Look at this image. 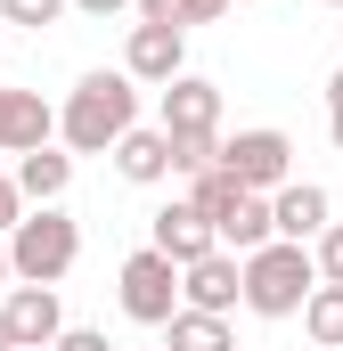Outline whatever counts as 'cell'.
Wrapping results in <instances>:
<instances>
[{"label":"cell","mask_w":343,"mask_h":351,"mask_svg":"<svg viewBox=\"0 0 343 351\" xmlns=\"http://www.w3.org/2000/svg\"><path fill=\"white\" fill-rule=\"evenodd\" d=\"M327 221H335V196H327L319 180H286V188H270V237H286V245H311Z\"/></svg>","instance_id":"6"},{"label":"cell","mask_w":343,"mask_h":351,"mask_svg":"<svg viewBox=\"0 0 343 351\" xmlns=\"http://www.w3.org/2000/svg\"><path fill=\"white\" fill-rule=\"evenodd\" d=\"M164 351H237V335H229V319H213V311H172L164 319Z\"/></svg>","instance_id":"16"},{"label":"cell","mask_w":343,"mask_h":351,"mask_svg":"<svg viewBox=\"0 0 343 351\" xmlns=\"http://www.w3.org/2000/svg\"><path fill=\"white\" fill-rule=\"evenodd\" d=\"M0 286H8V245H0Z\"/></svg>","instance_id":"29"},{"label":"cell","mask_w":343,"mask_h":351,"mask_svg":"<svg viewBox=\"0 0 343 351\" xmlns=\"http://www.w3.org/2000/svg\"><path fill=\"white\" fill-rule=\"evenodd\" d=\"M221 172L237 180L246 196H270V188H286V180H294V139H286V131H270V123H254V131L221 139Z\"/></svg>","instance_id":"4"},{"label":"cell","mask_w":343,"mask_h":351,"mask_svg":"<svg viewBox=\"0 0 343 351\" xmlns=\"http://www.w3.org/2000/svg\"><path fill=\"white\" fill-rule=\"evenodd\" d=\"M0 245H8V278H16V286H58L66 269L82 262V221H66L58 204H41V213H25Z\"/></svg>","instance_id":"3"},{"label":"cell","mask_w":343,"mask_h":351,"mask_svg":"<svg viewBox=\"0 0 343 351\" xmlns=\"http://www.w3.org/2000/svg\"><path fill=\"white\" fill-rule=\"evenodd\" d=\"M319 8H343V0H319Z\"/></svg>","instance_id":"30"},{"label":"cell","mask_w":343,"mask_h":351,"mask_svg":"<svg viewBox=\"0 0 343 351\" xmlns=\"http://www.w3.org/2000/svg\"><path fill=\"white\" fill-rule=\"evenodd\" d=\"M237 196H246V188H237V180L221 172V164H213V172H196V180H188V204H196V213H204L213 229H221V213H229Z\"/></svg>","instance_id":"19"},{"label":"cell","mask_w":343,"mask_h":351,"mask_svg":"<svg viewBox=\"0 0 343 351\" xmlns=\"http://www.w3.org/2000/svg\"><path fill=\"white\" fill-rule=\"evenodd\" d=\"M237 286H246V311H254V319H294V311H303V294L319 286L311 245L270 237V245H254V254H237Z\"/></svg>","instance_id":"2"},{"label":"cell","mask_w":343,"mask_h":351,"mask_svg":"<svg viewBox=\"0 0 343 351\" xmlns=\"http://www.w3.org/2000/svg\"><path fill=\"white\" fill-rule=\"evenodd\" d=\"M164 139H172V172L180 180H196V172L221 164V131H164Z\"/></svg>","instance_id":"18"},{"label":"cell","mask_w":343,"mask_h":351,"mask_svg":"<svg viewBox=\"0 0 343 351\" xmlns=\"http://www.w3.org/2000/svg\"><path fill=\"white\" fill-rule=\"evenodd\" d=\"M156 131H221V90L204 74H172L164 82V123Z\"/></svg>","instance_id":"12"},{"label":"cell","mask_w":343,"mask_h":351,"mask_svg":"<svg viewBox=\"0 0 343 351\" xmlns=\"http://www.w3.org/2000/svg\"><path fill=\"white\" fill-rule=\"evenodd\" d=\"M66 8H82V16H98V25H106V16H123L131 0H66Z\"/></svg>","instance_id":"25"},{"label":"cell","mask_w":343,"mask_h":351,"mask_svg":"<svg viewBox=\"0 0 343 351\" xmlns=\"http://www.w3.org/2000/svg\"><path fill=\"white\" fill-rule=\"evenodd\" d=\"M327 139H335V156H343V106H327Z\"/></svg>","instance_id":"26"},{"label":"cell","mask_w":343,"mask_h":351,"mask_svg":"<svg viewBox=\"0 0 343 351\" xmlns=\"http://www.w3.org/2000/svg\"><path fill=\"white\" fill-rule=\"evenodd\" d=\"M49 139H58V106L41 90H0V156L49 147Z\"/></svg>","instance_id":"10"},{"label":"cell","mask_w":343,"mask_h":351,"mask_svg":"<svg viewBox=\"0 0 343 351\" xmlns=\"http://www.w3.org/2000/svg\"><path fill=\"white\" fill-rule=\"evenodd\" d=\"M0 16H8V25H25V33H41V25H58V16H66V0H0Z\"/></svg>","instance_id":"21"},{"label":"cell","mask_w":343,"mask_h":351,"mask_svg":"<svg viewBox=\"0 0 343 351\" xmlns=\"http://www.w3.org/2000/svg\"><path fill=\"white\" fill-rule=\"evenodd\" d=\"M294 319H303V335H311L319 351H343V286H311Z\"/></svg>","instance_id":"17"},{"label":"cell","mask_w":343,"mask_h":351,"mask_svg":"<svg viewBox=\"0 0 343 351\" xmlns=\"http://www.w3.org/2000/svg\"><path fill=\"white\" fill-rule=\"evenodd\" d=\"M213 245H221V254H254V245H270V196H237V204L221 213Z\"/></svg>","instance_id":"15"},{"label":"cell","mask_w":343,"mask_h":351,"mask_svg":"<svg viewBox=\"0 0 343 351\" xmlns=\"http://www.w3.org/2000/svg\"><path fill=\"white\" fill-rule=\"evenodd\" d=\"M123 74L164 90L172 74H188V33H180V25H131V41H123Z\"/></svg>","instance_id":"7"},{"label":"cell","mask_w":343,"mask_h":351,"mask_svg":"<svg viewBox=\"0 0 343 351\" xmlns=\"http://www.w3.org/2000/svg\"><path fill=\"white\" fill-rule=\"evenodd\" d=\"M327 106H343V66H335V74H327Z\"/></svg>","instance_id":"27"},{"label":"cell","mask_w":343,"mask_h":351,"mask_svg":"<svg viewBox=\"0 0 343 351\" xmlns=\"http://www.w3.org/2000/svg\"><path fill=\"white\" fill-rule=\"evenodd\" d=\"M8 335H16V351H49L58 335H66V311H58V286H8Z\"/></svg>","instance_id":"9"},{"label":"cell","mask_w":343,"mask_h":351,"mask_svg":"<svg viewBox=\"0 0 343 351\" xmlns=\"http://www.w3.org/2000/svg\"><path fill=\"white\" fill-rule=\"evenodd\" d=\"M246 302V286H237V254H204V262H188L180 269V311H213V319H229Z\"/></svg>","instance_id":"8"},{"label":"cell","mask_w":343,"mask_h":351,"mask_svg":"<svg viewBox=\"0 0 343 351\" xmlns=\"http://www.w3.org/2000/svg\"><path fill=\"white\" fill-rule=\"evenodd\" d=\"M229 8H237V0H172V16H180V33H188V25H221Z\"/></svg>","instance_id":"22"},{"label":"cell","mask_w":343,"mask_h":351,"mask_svg":"<svg viewBox=\"0 0 343 351\" xmlns=\"http://www.w3.org/2000/svg\"><path fill=\"white\" fill-rule=\"evenodd\" d=\"M49 351H115V343H106L98 327H66V335H58V343H49Z\"/></svg>","instance_id":"23"},{"label":"cell","mask_w":343,"mask_h":351,"mask_svg":"<svg viewBox=\"0 0 343 351\" xmlns=\"http://www.w3.org/2000/svg\"><path fill=\"white\" fill-rule=\"evenodd\" d=\"M16 221H25V196H16V180L0 172V237H8V229H16Z\"/></svg>","instance_id":"24"},{"label":"cell","mask_w":343,"mask_h":351,"mask_svg":"<svg viewBox=\"0 0 343 351\" xmlns=\"http://www.w3.org/2000/svg\"><path fill=\"white\" fill-rule=\"evenodd\" d=\"M131 123H139V82L131 74H82V82L66 90V106H58L66 156H106Z\"/></svg>","instance_id":"1"},{"label":"cell","mask_w":343,"mask_h":351,"mask_svg":"<svg viewBox=\"0 0 343 351\" xmlns=\"http://www.w3.org/2000/svg\"><path fill=\"white\" fill-rule=\"evenodd\" d=\"M106 156H115V172L131 180V188H156V180H172V139H164V131H139V123H131V131H123Z\"/></svg>","instance_id":"14"},{"label":"cell","mask_w":343,"mask_h":351,"mask_svg":"<svg viewBox=\"0 0 343 351\" xmlns=\"http://www.w3.org/2000/svg\"><path fill=\"white\" fill-rule=\"evenodd\" d=\"M311 269H319V286H343V221H327L311 237Z\"/></svg>","instance_id":"20"},{"label":"cell","mask_w":343,"mask_h":351,"mask_svg":"<svg viewBox=\"0 0 343 351\" xmlns=\"http://www.w3.org/2000/svg\"><path fill=\"white\" fill-rule=\"evenodd\" d=\"M8 180H16V196H25V204H58V196L74 188V156H66V147H25Z\"/></svg>","instance_id":"13"},{"label":"cell","mask_w":343,"mask_h":351,"mask_svg":"<svg viewBox=\"0 0 343 351\" xmlns=\"http://www.w3.org/2000/svg\"><path fill=\"white\" fill-rule=\"evenodd\" d=\"M0 351H16V335H8V311H0Z\"/></svg>","instance_id":"28"},{"label":"cell","mask_w":343,"mask_h":351,"mask_svg":"<svg viewBox=\"0 0 343 351\" xmlns=\"http://www.w3.org/2000/svg\"><path fill=\"white\" fill-rule=\"evenodd\" d=\"M115 294H123V319H139V327H164L172 311H180V269H172L156 245H139L131 262L115 269Z\"/></svg>","instance_id":"5"},{"label":"cell","mask_w":343,"mask_h":351,"mask_svg":"<svg viewBox=\"0 0 343 351\" xmlns=\"http://www.w3.org/2000/svg\"><path fill=\"white\" fill-rule=\"evenodd\" d=\"M147 245H156L172 269H188V262H204V254H213V221H204L196 204H164V213L147 221Z\"/></svg>","instance_id":"11"}]
</instances>
